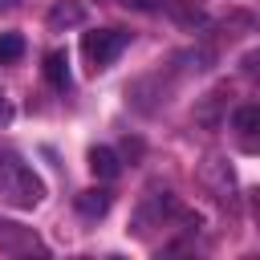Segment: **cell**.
Wrapping results in <instances>:
<instances>
[{
	"label": "cell",
	"mask_w": 260,
	"mask_h": 260,
	"mask_svg": "<svg viewBox=\"0 0 260 260\" xmlns=\"http://www.w3.org/2000/svg\"><path fill=\"white\" fill-rule=\"evenodd\" d=\"M0 199L20 207V211H32L41 199H45V183L32 167H24L20 158H4L0 162Z\"/></svg>",
	"instance_id": "1"
},
{
	"label": "cell",
	"mask_w": 260,
	"mask_h": 260,
	"mask_svg": "<svg viewBox=\"0 0 260 260\" xmlns=\"http://www.w3.org/2000/svg\"><path fill=\"white\" fill-rule=\"evenodd\" d=\"M126 45H130V32L126 28H93V32H85L81 53H85V61L93 69H106V65H114L122 57Z\"/></svg>",
	"instance_id": "2"
},
{
	"label": "cell",
	"mask_w": 260,
	"mask_h": 260,
	"mask_svg": "<svg viewBox=\"0 0 260 260\" xmlns=\"http://www.w3.org/2000/svg\"><path fill=\"white\" fill-rule=\"evenodd\" d=\"M0 252H8V256H32V252H45V244L32 236V228L0 219Z\"/></svg>",
	"instance_id": "3"
},
{
	"label": "cell",
	"mask_w": 260,
	"mask_h": 260,
	"mask_svg": "<svg viewBox=\"0 0 260 260\" xmlns=\"http://www.w3.org/2000/svg\"><path fill=\"white\" fill-rule=\"evenodd\" d=\"M73 203H77V215H81V219H102V215L110 211L114 195H110L106 187H89V191H81Z\"/></svg>",
	"instance_id": "4"
},
{
	"label": "cell",
	"mask_w": 260,
	"mask_h": 260,
	"mask_svg": "<svg viewBox=\"0 0 260 260\" xmlns=\"http://www.w3.org/2000/svg\"><path fill=\"white\" fill-rule=\"evenodd\" d=\"M85 20V8L77 4V0H57L53 8H49V28H73V24H81Z\"/></svg>",
	"instance_id": "5"
},
{
	"label": "cell",
	"mask_w": 260,
	"mask_h": 260,
	"mask_svg": "<svg viewBox=\"0 0 260 260\" xmlns=\"http://www.w3.org/2000/svg\"><path fill=\"white\" fill-rule=\"evenodd\" d=\"M89 171H93L98 179H118L122 162H118V154H114L110 146H93V150H89Z\"/></svg>",
	"instance_id": "6"
},
{
	"label": "cell",
	"mask_w": 260,
	"mask_h": 260,
	"mask_svg": "<svg viewBox=\"0 0 260 260\" xmlns=\"http://www.w3.org/2000/svg\"><path fill=\"white\" fill-rule=\"evenodd\" d=\"M45 77H49L53 89H65L69 85V57L65 53H49L45 57Z\"/></svg>",
	"instance_id": "7"
},
{
	"label": "cell",
	"mask_w": 260,
	"mask_h": 260,
	"mask_svg": "<svg viewBox=\"0 0 260 260\" xmlns=\"http://www.w3.org/2000/svg\"><path fill=\"white\" fill-rule=\"evenodd\" d=\"M232 126L244 134V138H252L256 130H260V106H236V114H232Z\"/></svg>",
	"instance_id": "8"
},
{
	"label": "cell",
	"mask_w": 260,
	"mask_h": 260,
	"mask_svg": "<svg viewBox=\"0 0 260 260\" xmlns=\"http://www.w3.org/2000/svg\"><path fill=\"white\" fill-rule=\"evenodd\" d=\"M24 57V37L20 32H0V65H12Z\"/></svg>",
	"instance_id": "9"
},
{
	"label": "cell",
	"mask_w": 260,
	"mask_h": 260,
	"mask_svg": "<svg viewBox=\"0 0 260 260\" xmlns=\"http://www.w3.org/2000/svg\"><path fill=\"white\" fill-rule=\"evenodd\" d=\"M167 8L183 20V24H195L199 20V8H195V0H167Z\"/></svg>",
	"instance_id": "10"
},
{
	"label": "cell",
	"mask_w": 260,
	"mask_h": 260,
	"mask_svg": "<svg viewBox=\"0 0 260 260\" xmlns=\"http://www.w3.org/2000/svg\"><path fill=\"white\" fill-rule=\"evenodd\" d=\"M122 4H130V8H138V12H154V8H158V0H122Z\"/></svg>",
	"instance_id": "11"
},
{
	"label": "cell",
	"mask_w": 260,
	"mask_h": 260,
	"mask_svg": "<svg viewBox=\"0 0 260 260\" xmlns=\"http://www.w3.org/2000/svg\"><path fill=\"white\" fill-rule=\"evenodd\" d=\"M12 118V106H8V98H4V89H0V126Z\"/></svg>",
	"instance_id": "12"
},
{
	"label": "cell",
	"mask_w": 260,
	"mask_h": 260,
	"mask_svg": "<svg viewBox=\"0 0 260 260\" xmlns=\"http://www.w3.org/2000/svg\"><path fill=\"white\" fill-rule=\"evenodd\" d=\"M16 8V0H0V12H12Z\"/></svg>",
	"instance_id": "13"
}]
</instances>
